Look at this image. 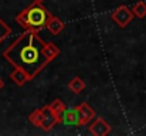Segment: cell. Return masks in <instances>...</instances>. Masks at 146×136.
Segmentation results:
<instances>
[{
	"label": "cell",
	"instance_id": "obj_1",
	"mask_svg": "<svg viewBox=\"0 0 146 136\" xmlns=\"http://www.w3.org/2000/svg\"><path fill=\"white\" fill-rule=\"evenodd\" d=\"M44 44L46 41L40 37L38 31L26 30L3 51V58L14 68L24 70L33 80L48 64L43 51Z\"/></svg>",
	"mask_w": 146,
	"mask_h": 136
},
{
	"label": "cell",
	"instance_id": "obj_2",
	"mask_svg": "<svg viewBox=\"0 0 146 136\" xmlns=\"http://www.w3.org/2000/svg\"><path fill=\"white\" fill-rule=\"evenodd\" d=\"M51 16L52 13H50V10L43 3L33 1L29 7H26L16 16V23L20 24L24 30L40 31L46 29Z\"/></svg>",
	"mask_w": 146,
	"mask_h": 136
},
{
	"label": "cell",
	"instance_id": "obj_3",
	"mask_svg": "<svg viewBox=\"0 0 146 136\" xmlns=\"http://www.w3.org/2000/svg\"><path fill=\"white\" fill-rule=\"evenodd\" d=\"M133 13H132V9H129L128 6H119L116 7L112 14H111V19L118 24V27L121 29H125L131 24V21L133 20Z\"/></svg>",
	"mask_w": 146,
	"mask_h": 136
},
{
	"label": "cell",
	"instance_id": "obj_4",
	"mask_svg": "<svg viewBox=\"0 0 146 136\" xmlns=\"http://www.w3.org/2000/svg\"><path fill=\"white\" fill-rule=\"evenodd\" d=\"M88 129H90V133L94 136H106L111 133L112 131V126L101 116H95L90 123H88Z\"/></svg>",
	"mask_w": 146,
	"mask_h": 136
},
{
	"label": "cell",
	"instance_id": "obj_5",
	"mask_svg": "<svg viewBox=\"0 0 146 136\" xmlns=\"http://www.w3.org/2000/svg\"><path fill=\"white\" fill-rule=\"evenodd\" d=\"M41 112H43V123H41V128H40V129H43L44 132H50L55 125L60 123V119H58V116L50 109L48 105L43 106V108H41Z\"/></svg>",
	"mask_w": 146,
	"mask_h": 136
},
{
	"label": "cell",
	"instance_id": "obj_6",
	"mask_svg": "<svg viewBox=\"0 0 146 136\" xmlns=\"http://www.w3.org/2000/svg\"><path fill=\"white\" fill-rule=\"evenodd\" d=\"M77 111L80 113V126H85L88 125L95 116V111L91 105H88L87 102H81L80 105H77Z\"/></svg>",
	"mask_w": 146,
	"mask_h": 136
},
{
	"label": "cell",
	"instance_id": "obj_7",
	"mask_svg": "<svg viewBox=\"0 0 146 136\" xmlns=\"http://www.w3.org/2000/svg\"><path fill=\"white\" fill-rule=\"evenodd\" d=\"M61 123L80 126V113L77 111V106H74V108H65V111L62 113V118H61Z\"/></svg>",
	"mask_w": 146,
	"mask_h": 136
},
{
	"label": "cell",
	"instance_id": "obj_8",
	"mask_svg": "<svg viewBox=\"0 0 146 136\" xmlns=\"http://www.w3.org/2000/svg\"><path fill=\"white\" fill-rule=\"evenodd\" d=\"M10 80H11L17 87H23V85H26L29 81H31V78L29 77V74H27L24 70H21V68H14V70L10 72Z\"/></svg>",
	"mask_w": 146,
	"mask_h": 136
},
{
	"label": "cell",
	"instance_id": "obj_9",
	"mask_svg": "<svg viewBox=\"0 0 146 136\" xmlns=\"http://www.w3.org/2000/svg\"><path fill=\"white\" fill-rule=\"evenodd\" d=\"M64 27H65L64 21H62L60 17L54 16V14L50 17L48 23H47V26H46V29L48 30L52 36H58V34H60V33L64 30Z\"/></svg>",
	"mask_w": 146,
	"mask_h": 136
},
{
	"label": "cell",
	"instance_id": "obj_10",
	"mask_svg": "<svg viewBox=\"0 0 146 136\" xmlns=\"http://www.w3.org/2000/svg\"><path fill=\"white\" fill-rule=\"evenodd\" d=\"M44 55H46V58L48 60V62H51L52 60H55L60 54H61V50H60V47L58 45H55L54 43H51V41H46V44H44Z\"/></svg>",
	"mask_w": 146,
	"mask_h": 136
},
{
	"label": "cell",
	"instance_id": "obj_11",
	"mask_svg": "<svg viewBox=\"0 0 146 136\" xmlns=\"http://www.w3.org/2000/svg\"><path fill=\"white\" fill-rule=\"evenodd\" d=\"M85 81L81 78V77H74L70 82H68V88H70V91L71 92H74V94H81L82 91L85 90Z\"/></svg>",
	"mask_w": 146,
	"mask_h": 136
},
{
	"label": "cell",
	"instance_id": "obj_12",
	"mask_svg": "<svg viewBox=\"0 0 146 136\" xmlns=\"http://www.w3.org/2000/svg\"><path fill=\"white\" fill-rule=\"evenodd\" d=\"M50 109L58 116V119H60V123H61V118H62V113H64V111H65V103L60 99V98H55L51 103H48Z\"/></svg>",
	"mask_w": 146,
	"mask_h": 136
},
{
	"label": "cell",
	"instance_id": "obj_13",
	"mask_svg": "<svg viewBox=\"0 0 146 136\" xmlns=\"http://www.w3.org/2000/svg\"><path fill=\"white\" fill-rule=\"evenodd\" d=\"M29 121L31 125H34L36 128H41V123H43V112H41V108H37L34 109L30 115H29Z\"/></svg>",
	"mask_w": 146,
	"mask_h": 136
},
{
	"label": "cell",
	"instance_id": "obj_14",
	"mask_svg": "<svg viewBox=\"0 0 146 136\" xmlns=\"http://www.w3.org/2000/svg\"><path fill=\"white\" fill-rule=\"evenodd\" d=\"M132 13L138 19H145L146 17V3L145 1H138L132 7Z\"/></svg>",
	"mask_w": 146,
	"mask_h": 136
},
{
	"label": "cell",
	"instance_id": "obj_15",
	"mask_svg": "<svg viewBox=\"0 0 146 136\" xmlns=\"http://www.w3.org/2000/svg\"><path fill=\"white\" fill-rule=\"evenodd\" d=\"M11 34V29H10V26L0 17V44L9 37Z\"/></svg>",
	"mask_w": 146,
	"mask_h": 136
},
{
	"label": "cell",
	"instance_id": "obj_16",
	"mask_svg": "<svg viewBox=\"0 0 146 136\" xmlns=\"http://www.w3.org/2000/svg\"><path fill=\"white\" fill-rule=\"evenodd\" d=\"M3 88H4V81H3V80L0 78V91L3 90Z\"/></svg>",
	"mask_w": 146,
	"mask_h": 136
},
{
	"label": "cell",
	"instance_id": "obj_17",
	"mask_svg": "<svg viewBox=\"0 0 146 136\" xmlns=\"http://www.w3.org/2000/svg\"><path fill=\"white\" fill-rule=\"evenodd\" d=\"M34 1H38V3H43L44 0H34Z\"/></svg>",
	"mask_w": 146,
	"mask_h": 136
}]
</instances>
